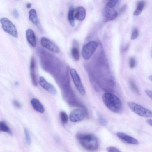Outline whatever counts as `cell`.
I'll use <instances>...</instances> for the list:
<instances>
[{"instance_id": "6da1fadb", "label": "cell", "mask_w": 152, "mask_h": 152, "mask_svg": "<svg viewBox=\"0 0 152 152\" xmlns=\"http://www.w3.org/2000/svg\"><path fill=\"white\" fill-rule=\"evenodd\" d=\"M76 137L81 146L85 149L92 151L98 149V141L94 134L78 133Z\"/></svg>"}, {"instance_id": "7a4b0ae2", "label": "cell", "mask_w": 152, "mask_h": 152, "mask_svg": "<svg viewBox=\"0 0 152 152\" xmlns=\"http://www.w3.org/2000/svg\"><path fill=\"white\" fill-rule=\"evenodd\" d=\"M102 98L105 105L112 112L119 114L123 111L122 102L116 96L111 93H106L103 95Z\"/></svg>"}, {"instance_id": "3957f363", "label": "cell", "mask_w": 152, "mask_h": 152, "mask_svg": "<svg viewBox=\"0 0 152 152\" xmlns=\"http://www.w3.org/2000/svg\"><path fill=\"white\" fill-rule=\"evenodd\" d=\"M128 104L130 109L139 116L147 118L152 117L151 111L142 106L131 102H128Z\"/></svg>"}, {"instance_id": "277c9868", "label": "cell", "mask_w": 152, "mask_h": 152, "mask_svg": "<svg viewBox=\"0 0 152 152\" xmlns=\"http://www.w3.org/2000/svg\"><path fill=\"white\" fill-rule=\"evenodd\" d=\"M98 47V43L91 41L85 44L82 50V54L85 60L89 59L94 53Z\"/></svg>"}, {"instance_id": "5b68a950", "label": "cell", "mask_w": 152, "mask_h": 152, "mask_svg": "<svg viewBox=\"0 0 152 152\" xmlns=\"http://www.w3.org/2000/svg\"><path fill=\"white\" fill-rule=\"evenodd\" d=\"M4 31L13 36L17 38L18 33L16 26L8 19L3 18L0 20Z\"/></svg>"}, {"instance_id": "8992f818", "label": "cell", "mask_w": 152, "mask_h": 152, "mask_svg": "<svg viewBox=\"0 0 152 152\" xmlns=\"http://www.w3.org/2000/svg\"><path fill=\"white\" fill-rule=\"evenodd\" d=\"M70 72L73 83L78 92L81 95H85L86 91L77 72L74 69H71Z\"/></svg>"}, {"instance_id": "52a82bcc", "label": "cell", "mask_w": 152, "mask_h": 152, "mask_svg": "<svg viewBox=\"0 0 152 152\" xmlns=\"http://www.w3.org/2000/svg\"><path fill=\"white\" fill-rule=\"evenodd\" d=\"M85 116V110L83 109L79 108L74 109L71 112L69 118L72 122L77 123L83 120Z\"/></svg>"}, {"instance_id": "ba28073f", "label": "cell", "mask_w": 152, "mask_h": 152, "mask_svg": "<svg viewBox=\"0 0 152 152\" xmlns=\"http://www.w3.org/2000/svg\"><path fill=\"white\" fill-rule=\"evenodd\" d=\"M42 46L49 50L56 53L60 52V49L57 45L49 39L42 37L40 40Z\"/></svg>"}, {"instance_id": "9c48e42d", "label": "cell", "mask_w": 152, "mask_h": 152, "mask_svg": "<svg viewBox=\"0 0 152 152\" xmlns=\"http://www.w3.org/2000/svg\"><path fill=\"white\" fill-rule=\"evenodd\" d=\"M103 15L105 22L113 20L116 18L118 13L114 8L106 6L103 10Z\"/></svg>"}, {"instance_id": "30bf717a", "label": "cell", "mask_w": 152, "mask_h": 152, "mask_svg": "<svg viewBox=\"0 0 152 152\" xmlns=\"http://www.w3.org/2000/svg\"><path fill=\"white\" fill-rule=\"evenodd\" d=\"M39 83L41 87L50 94L53 95L56 94V91L55 88L43 77H40Z\"/></svg>"}, {"instance_id": "8fae6325", "label": "cell", "mask_w": 152, "mask_h": 152, "mask_svg": "<svg viewBox=\"0 0 152 152\" xmlns=\"http://www.w3.org/2000/svg\"><path fill=\"white\" fill-rule=\"evenodd\" d=\"M117 135L121 140L128 144L134 145H137L139 144L137 140L124 133L118 132Z\"/></svg>"}, {"instance_id": "7c38bea8", "label": "cell", "mask_w": 152, "mask_h": 152, "mask_svg": "<svg viewBox=\"0 0 152 152\" xmlns=\"http://www.w3.org/2000/svg\"><path fill=\"white\" fill-rule=\"evenodd\" d=\"M36 63L34 58L32 57L30 63V74L33 85L36 87L38 86L36 75L35 73Z\"/></svg>"}, {"instance_id": "4fadbf2b", "label": "cell", "mask_w": 152, "mask_h": 152, "mask_svg": "<svg viewBox=\"0 0 152 152\" xmlns=\"http://www.w3.org/2000/svg\"><path fill=\"white\" fill-rule=\"evenodd\" d=\"M86 17V11L83 7H77L74 9L75 18L79 21L84 20Z\"/></svg>"}, {"instance_id": "5bb4252c", "label": "cell", "mask_w": 152, "mask_h": 152, "mask_svg": "<svg viewBox=\"0 0 152 152\" xmlns=\"http://www.w3.org/2000/svg\"><path fill=\"white\" fill-rule=\"evenodd\" d=\"M29 20L41 31V27L36 10L34 9H31L29 11Z\"/></svg>"}, {"instance_id": "9a60e30c", "label": "cell", "mask_w": 152, "mask_h": 152, "mask_svg": "<svg viewBox=\"0 0 152 152\" xmlns=\"http://www.w3.org/2000/svg\"><path fill=\"white\" fill-rule=\"evenodd\" d=\"M26 37L29 43L33 47H35L37 44L36 39L35 33L32 29H29L26 30Z\"/></svg>"}, {"instance_id": "2e32d148", "label": "cell", "mask_w": 152, "mask_h": 152, "mask_svg": "<svg viewBox=\"0 0 152 152\" xmlns=\"http://www.w3.org/2000/svg\"><path fill=\"white\" fill-rule=\"evenodd\" d=\"M31 103L33 109L36 111L41 114L44 113V107L38 99L36 98L32 99L31 100Z\"/></svg>"}, {"instance_id": "e0dca14e", "label": "cell", "mask_w": 152, "mask_h": 152, "mask_svg": "<svg viewBox=\"0 0 152 152\" xmlns=\"http://www.w3.org/2000/svg\"><path fill=\"white\" fill-rule=\"evenodd\" d=\"M68 19L69 22L72 26L75 25L74 9L73 7H70L68 13Z\"/></svg>"}, {"instance_id": "ac0fdd59", "label": "cell", "mask_w": 152, "mask_h": 152, "mask_svg": "<svg viewBox=\"0 0 152 152\" xmlns=\"http://www.w3.org/2000/svg\"><path fill=\"white\" fill-rule=\"evenodd\" d=\"M145 6V3L143 1L139 2L137 4V8L134 13V15L135 16H138L142 12Z\"/></svg>"}, {"instance_id": "d6986e66", "label": "cell", "mask_w": 152, "mask_h": 152, "mask_svg": "<svg viewBox=\"0 0 152 152\" xmlns=\"http://www.w3.org/2000/svg\"><path fill=\"white\" fill-rule=\"evenodd\" d=\"M0 127L1 131L6 132L10 135H12V132L4 121L0 122Z\"/></svg>"}, {"instance_id": "ffe728a7", "label": "cell", "mask_w": 152, "mask_h": 152, "mask_svg": "<svg viewBox=\"0 0 152 152\" xmlns=\"http://www.w3.org/2000/svg\"><path fill=\"white\" fill-rule=\"evenodd\" d=\"M71 54L72 57L76 61L79 60L80 58V53L78 48L73 47L71 50Z\"/></svg>"}, {"instance_id": "44dd1931", "label": "cell", "mask_w": 152, "mask_h": 152, "mask_svg": "<svg viewBox=\"0 0 152 152\" xmlns=\"http://www.w3.org/2000/svg\"><path fill=\"white\" fill-rule=\"evenodd\" d=\"M60 116L62 123L63 124H66L68 121V117L66 112L64 111L61 112Z\"/></svg>"}, {"instance_id": "7402d4cb", "label": "cell", "mask_w": 152, "mask_h": 152, "mask_svg": "<svg viewBox=\"0 0 152 152\" xmlns=\"http://www.w3.org/2000/svg\"><path fill=\"white\" fill-rule=\"evenodd\" d=\"M129 83L130 86L134 92L136 94L139 96L140 94V91L134 82L132 80H130Z\"/></svg>"}, {"instance_id": "603a6c76", "label": "cell", "mask_w": 152, "mask_h": 152, "mask_svg": "<svg viewBox=\"0 0 152 152\" xmlns=\"http://www.w3.org/2000/svg\"><path fill=\"white\" fill-rule=\"evenodd\" d=\"M24 132L26 143L28 145H30L31 144V140L28 130L26 128H25Z\"/></svg>"}, {"instance_id": "cb8c5ba5", "label": "cell", "mask_w": 152, "mask_h": 152, "mask_svg": "<svg viewBox=\"0 0 152 152\" xmlns=\"http://www.w3.org/2000/svg\"><path fill=\"white\" fill-rule=\"evenodd\" d=\"M98 119L100 123L102 126H105L108 124V121L105 118L100 115L98 116Z\"/></svg>"}, {"instance_id": "d4e9b609", "label": "cell", "mask_w": 152, "mask_h": 152, "mask_svg": "<svg viewBox=\"0 0 152 152\" xmlns=\"http://www.w3.org/2000/svg\"><path fill=\"white\" fill-rule=\"evenodd\" d=\"M139 35V31L137 29H134L132 32L131 37L132 40H134L138 38Z\"/></svg>"}, {"instance_id": "484cf974", "label": "cell", "mask_w": 152, "mask_h": 152, "mask_svg": "<svg viewBox=\"0 0 152 152\" xmlns=\"http://www.w3.org/2000/svg\"><path fill=\"white\" fill-rule=\"evenodd\" d=\"M129 64L130 68L131 69L134 68L136 65V61L134 57H130L129 59Z\"/></svg>"}, {"instance_id": "4316f807", "label": "cell", "mask_w": 152, "mask_h": 152, "mask_svg": "<svg viewBox=\"0 0 152 152\" xmlns=\"http://www.w3.org/2000/svg\"><path fill=\"white\" fill-rule=\"evenodd\" d=\"M108 152H121L117 148L113 146L109 147L106 148Z\"/></svg>"}, {"instance_id": "83f0119b", "label": "cell", "mask_w": 152, "mask_h": 152, "mask_svg": "<svg viewBox=\"0 0 152 152\" xmlns=\"http://www.w3.org/2000/svg\"><path fill=\"white\" fill-rule=\"evenodd\" d=\"M119 1H109L107 4L106 6L114 8L118 3Z\"/></svg>"}, {"instance_id": "f1b7e54d", "label": "cell", "mask_w": 152, "mask_h": 152, "mask_svg": "<svg viewBox=\"0 0 152 152\" xmlns=\"http://www.w3.org/2000/svg\"><path fill=\"white\" fill-rule=\"evenodd\" d=\"M13 14L14 16L17 18H18L19 17V13L17 10L15 9L13 12Z\"/></svg>"}, {"instance_id": "f546056e", "label": "cell", "mask_w": 152, "mask_h": 152, "mask_svg": "<svg viewBox=\"0 0 152 152\" xmlns=\"http://www.w3.org/2000/svg\"><path fill=\"white\" fill-rule=\"evenodd\" d=\"M13 103L16 107L18 108H20L21 107V105L20 103L17 100H14L13 101Z\"/></svg>"}, {"instance_id": "4dcf8cb0", "label": "cell", "mask_w": 152, "mask_h": 152, "mask_svg": "<svg viewBox=\"0 0 152 152\" xmlns=\"http://www.w3.org/2000/svg\"><path fill=\"white\" fill-rule=\"evenodd\" d=\"M145 92L146 95L151 99L152 97L151 91L148 89H146L145 90Z\"/></svg>"}, {"instance_id": "1f68e13d", "label": "cell", "mask_w": 152, "mask_h": 152, "mask_svg": "<svg viewBox=\"0 0 152 152\" xmlns=\"http://www.w3.org/2000/svg\"><path fill=\"white\" fill-rule=\"evenodd\" d=\"M147 122L149 125L152 126V120L151 119H149L147 120Z\"/></svg>"}, {"instance_id": "d6a6232c", "label": "cell", "mask_w": 152, "mask_h": 152, "mask_svg": "<svg viewBox=\"0 0 152 152\" xmlns=\"http://www.w3.org/2000/svg\"><path fill=\"white\" fill-rule=\"evenodd\" d=\"M32 6V4L30 3H28L26 5V7L28 8H29Z\"/></svg>"}, {"instance_id": "836d02e7", "label": "cell", "mask_w": 152, "mask_h": 152, "mask_svg": "<svg viewBox=\"0 0 152 152\" xmlns=\"http://www.w3.org/2000/svg\"><path fill=\"white\" fill-rule=\"evenodd\" d=\"M129 44H127V46L124 49V51L126 52L127 50H128V48L129 47Z\"/></svg>"}, {"instance_id": "e575fe53", "label": "cell", "mask_w": 152, "mask_h": 152, "mask_svg": "<svg viewBox=\"0 0 152 152\" xmlns=\"http://www.w3.org/2000/svg\"><path fill=\"white\" fill-rule=\"evenodd\" d=\"M148 78L149 80H151V81H152V77L151 75L149 76Z\"/></svg>"}, {"instance_id": "d590c367", "label": "cell", "mask_w": 152, "mask_h": 152, "mask_svg": "<svg viewBox=\"0 0 152 152\" xmlns=\"http://www.w3.org/2000/svg\"><path fill=\"white\" fill-rule=\"evenodd\" d=\"M1 127H0V132H1Z\"/></svg>"}]
</instances>
